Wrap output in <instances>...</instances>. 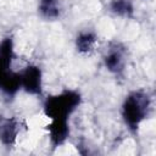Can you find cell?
Here are the masks:
<instances>
[{"instance_id":"obj_1","label":"cell","mask_w":156,"mask_h":156,"mask_svg":"<svg viewBox=\"0 0 156 156\" xmlns=\"http://www.w3.org/2000/svg\"><path fill=\"white\" fill-rule=\"evenodd\" d=\"M150 107L151 98L145 90L138 89L126 95L122 102L121 115L124 124L132 133H136L143 121L147 117Z\"/></svg>"},{"instance_id":"obj_2","label":"cell","mask_w":156,"mask_h":156,"mask_svg":"<svg viewBox=\"0 0 156 156\" xmlns=\"http://www.w3.org/2000/svg\"><path fill=\"white\" fill-rule=\"evenodd\" d=\"M13 57V40L11 37H6L0 43V91L6 96H15L21 89L20 72L11 68Z\"/></svg>"},{"instance_id":"obj_3","label":"cell","mask_w":156,"mask_h":156,"mask_svg":"<svg viewBox=\"0 0 156 156\" xmlns=\"http://www.w3.org/2000/svg\"><path fill=\"white\" fill-rule=\"evenodd\" d=\"M82 104V95L77 90L66 89L58 94L49 95L44 104V115L50 119H69Z\"/></svg>"},{"instance_id":"obj_4","label":"cell","mask_w":156,"mask_h":156,"mask_svg":"<svg viewBox=\"0 0 156 156\" xmlns=\"http://www.w3.org/2000/svg\"><path fill=\"white\" fill-rule=\"evenodd\" d=\"M21 76V89H23L29 95L40 96L43 93V72L41 68L37 65H27Z\"/></svg>"},{"instance_id":"obj_5","label":"cell","mask_w":156,"mask_h":156,"mask_svg":"<svg viewBox=\"0 0 156 156\" xmlns=\"http://www.w3.org/2000/svg\"><path fill=\"white\" fill-rule=\"evenodd\" d=\"M126 62V48L119 43H111L104 54V65L106 69L115 76H121L124 72Z\"/></svg>"},{"instance_id":"obj_6","label":"cell","mask_w":156,"mask_h":156,"mask_svg":"<svg viewBox=\"0 0 156 156\" xmlns=\"http://www.w3.org/2000/svg\"><path fill=\"white\" fill-rule=\"evenodd\" d=\"M20 134V122L15 117L0 116V143L11 147L16 144Z\"/></svg>"},{"instance_id":"obj_7","label":"cell","mask_w":156,"mask_h":156,"mask_svg":"<svg viewBox=\"0 0 156 156\" xmlns=\"http://www.w3.org/2000/svg\"><path fill=\"white\" fill-rule=\"evenodd\" d=\"M69 133L68 119H50V123L48 124V134L50 144L54 147L63 145L68 139Z\"/></svg>"},{"instance_id":"obj_8","label":"cell","mask_w":156,"mask_h":156,"mask_svg":"<svg viewBox=\"0 0 156 156\" xmlns=\"http://www.w3.org/2000/svg\"><path fill=\"white\" fill-rule=\"evenodd\" d=\"M38 12L48 21H55L61 15L58 0H38Z\"/></svg>"},{"instance_id":"obj_9","label":"cell","mask_w":156,"mask_h":156,"mask_svg":"<svg viewBox=\"0 0 156 156\" xmlns=\"http://www.w3.org/2000/svg\"><path fill=\"white\" fill-rule=\"evenodd\" d=\"M98 37L91 30H83L76 37V49L80 54H88L94 50Z\"/></svg>"},{"instance_id":"obj_10","label":"cell","mask_w":156,"mask_h":156,"mask_svg":"<svg viewBox=\"0 0 156 156\" xmlns=\"http://www.w3.org/2000/svg\"><path fill=\"white\" fill-rule=\"evenodd\" d=\"M108 9L113 15L122 18H130L134 15V5L132 0H111Z\"/></svg>"}]
</instances>
